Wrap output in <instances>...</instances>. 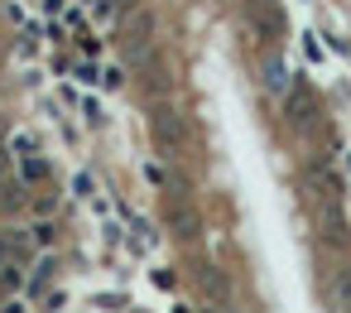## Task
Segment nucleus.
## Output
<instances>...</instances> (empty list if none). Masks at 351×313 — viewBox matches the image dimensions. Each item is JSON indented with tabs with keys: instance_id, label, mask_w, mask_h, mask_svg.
<instances>
[{
	"instance_id": "f257e3e1",
	"label": "nucleus",
	"mask_w": 351,
	"mask_h": 313,
	"mask_svg": "<svg viewBox=\"0 0 351 313\" xmlns=\"http://www.w3.org/2000/svg\"><path fill=\"white\" fill-rule=\"evenodd\" d=\"M154 145H159L164 154H178L183 130H178V121H173V116H154Z\"/></svg>"
},
{
	"instance_id": "f03ea898",
	"label": "nucleus",
	"mask_w": 351,
	"mask_h": 313,
	"mask_svg": "<svg viewBox=\"0 0 351 313\" xmlns=\"http://www.w3.org/2000/svg\"><path fill=\"white\" fill-rule=\"evenodd\" d=\"M20 284V260L10 251H0V289H15Z\"/></svg>"
}]
</instances>
